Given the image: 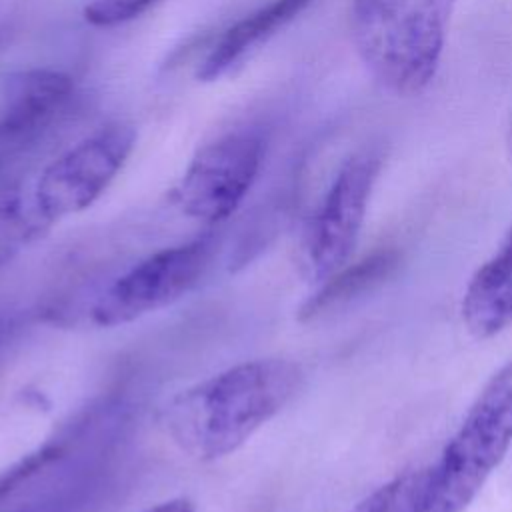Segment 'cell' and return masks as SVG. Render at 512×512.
Here are the masks:
<instances>
[{
	"label": "cell",
	"instance_id": "1",
	"mask_svg": "<svg viewBox=\"0 0 512 512\" xmlns=\"http://www.w3.org/2000/svg\"><path fill=\"white\" fill-rule=\"evenodd\" d=\"M302 368L288 358H254L176 392L158 414L166 436L190 458L236 452L296 396Z\"/></svg>",
	"mask_w": 512,
	"mask_h": 512
},
{
	"label": "cell",
	"instance_id": "2",
	"mask_svg": "<svg viewBox=\"0 0 512 512\" xmlns=\"http://www.w3.org/2000/svg\"><path fill=\"white\" fill-rule=\"evenodd\" d=\"M456 0H352L350 30L370 76L416 96L434 80Z\"/></svg>",
	"mask_w": 512,
	"mask_h": 512
},
{
	"label": "cell",
	"instance_id": "3",
	"mask_svg": "<svg viewBox=\"0 0 512 512\" xmlns=\"http://www.w3.org/2000/svg\"><path fill=\"white\" fill-rule=\"evenodd\" d=\"M512 446V360L498 368L430 464L420 512H464Z\"/></svg>",
	"mask_w": 512,
	"mask_h": 512
},
{
	"label": "cell",
	"instance_id": "4",
	"mask_svg": "<svg viewBox=\"0 0 512 512\" xmlns=\"http://www.w3.org/2000/svg\"><path fill=\"white\" fill-rule=\"evenodd\" d=\"M136 144L128 124H108L52 160L38 176L32 212L38 224L52 226L92 206L118 176Z\"/></svg>",
	"mask_w": 512,
	"mask_h": 512
},
{
	"label": "cell",
	"instance_id": "5",
	"mask_svg": "<svg viewBox=\"0 0 512 512\" xmlns=\"http://www.w3.org/2000/svg\"><path fill=\"white\" fill-rule=\"evenodd\" d=\"M210 236L160 248L118 276L94 302L90 318L100 328L130 324L186 296L212 260Z\"/></svg>",
	"mask_w": 512,
	"mask_h": 512
},
{
	"label": "cell",
	"instance_id": "6",
	"mask_svg": "<svg viewBox=\"0 0 512 512\" xmlns=\"http://www.w3.org/2000/svg\"><path fill=\"white\" fill-rule=\"evenodd\" d=\"M380 168V148H362L338 168L304 238V266L312 282H324L350 262Z\"/></svg>",
	"mask_w": 512,
	"mask_h": 512
},
{
	"label": "cell",
	"instance_id": "7",
	"mask_svg": "<svg viewBox=\"0 0 512 512\" xmlns=\"http://www.w3.org/2000/svg\"><path fill=\"white\" fill-rule=\"evenodd\" d=\"M262 154L264 144L252 132H234L204 144L176 184L174 204L204 224L226 220L252 188Z\"/></svg>",
	"mask_w": 512,
	"mask_h": 512
},
{
	"label": "cell",
	"instance_id": "8",
	"mask_svg": "<svg viewBox=\"0 0 512 512\" xmlns=\"http://www.w3.org/2000/svg\"><path fill=\"white\" fill-rule=\"evenodd\" d=\"M74 92L68 74L50 68L22 70L6 78L0 92V150L38 134Z\"/></svg>",
	"mask_w": 512,
	"mask_h": 512
},
{
	"label": "cell",
	"instance_id": "9",
	"mask_svg": "<svg viewBox=\"0 0 512 512\" xmlns=\"http://www.w3.org/2000/svg\"><path fill=\"white\" fill-rule=\"evenodd\" d=\"M462 320L478 340L492 338L512 324V228L466 284Z\"/></svg>",
	"mask_w": 512,
	"mask_h": 512
},
{
	"label": "cell",
	"instance_id": "10",
	"mask_svg": "<svg viewBox=\"0 0 512 512\" xmlns=\"http://www.w3.org/2000/svg\"><path fill=\"white\" fill-rule=\"evenodd\" d=\"M312 2L314 0H270L252 14L244 16L242 20L232 24L210 48V52L198 66L196 78L202 82H212L224 76L246 54L266 42L272 34H276V30L292 22Z\"/></svg>",
	"mask_w": 512,
	"mask_h": 512
},
{
	"label": "cell",
	"instance_id": "11",
	"mask_svg": "<svg viewBox=\"0 0 512 512\" xmlns=\"http://www.w3.org/2000/svg\"><path fill=\"white\" fill-rule=\"evenodd\" d=\"M396 266H398V252L392 248L374 250L372 254L360 258L354 264L348 262L330 278L318 284V290L300 306L298 318L310 320L334 306L348 302L350 298L386 280Z\"/></svg>",
	"mask_w": 512,
	"mask_h": 512
},
{
	"label": "cell",
	"instance_id": "12",
	"mask_svg": "<svg viewBox=\"0 0 512 512\" xmlns=\"http://www.w3.org/2000/svg\"><path fill=\"white\" fill-rule=\"evenodd\" d=\"M430 466L404 470L374 492L364 496L348 512H420Z\"/></svg>",
	"mask_w": 512,
	"mask_h": 512
},
{
	"label": "cell",
	"instance_id": "13",
	"mask_svg": "<svg viewBox=\"0 0 512 512\" xmlns=\"http://www.w3.org/2000/svg\"><path fill=\"white\" fill-rule=\"evenodd\" d=\"M160 0H92L84 8V18L92 26L112 28L142 16Z\"/></svg>",
	"mask_w": 512,
	"mask_h": 512
},
{
	"label": "cell",
	"instance_id": "14",
	"mask_svg": "<svg viewBox=\"0 0 512 512\" xmlns=\"http://www.w3.org/2000/svg\"><path fill=\"white\" fill-rule=\"evenodd\" d=\"M58 452H60L58 446L46 444L30 454H26L24 458H20L16 464L6 468L4 472H0V500L6 494H10L12 490H16L22 482H26L34 474H38L44 466H48L58 456Z\"/></svg>",
	"mask_w": 512,
	"mask_h": 512
},
{
	"label": "cell",
	"instance_id": "15",
	"mask_svg": "<svg viewBox=\"0 0 512 512\" xmlns=\"http://www.w3.org/2000/svg\"><path fill=\"white\" fill-rule=\"evenodd\" d=\"M144 512H196V508H194L192 500H188L184 496H176V498L158 502V504L146 508Z\"/></svg>",
	"mask_w": 512,
	"mask_h": 512
},
{
	"label": "cell",
	"instance_id": "16",
	"mask_svg": "<svg viewBox=\"0 0 512 512\" xmlns=\"http://www.w3.org/2000/svg\"><path fill=\"white\" fill-rule=\"evenodd\" d=\"M508 154H510V160H512V122H510V128H508Z\"/></svg>",
	"mask_w": 512,
	"mask_h": 512
},
{
	"label": "cell",
	"instance_id": "17",
	"mask_svg": "<svg viewBox=\"0 0 512 512\" xmlns=\"http://www.w3.org/2000/svg\"><path fill=\"white\" fill-rule=\"evenodd\" d=\"M2 152H4V150H0V158H2Z\"/></svg>",
	"mask_w": 512,
	"mask_h": 512
}]
</instances>
